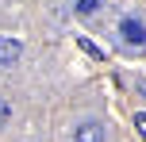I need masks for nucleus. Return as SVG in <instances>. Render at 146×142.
<instances>
[{"instance_id": "nucleus-1", "label": "nucleus", "mask_w": 146, "mask_h": 142, "mask_svg": "<svg viewBox=\"0 0 146 142\" xmlns=\"http://www.w3.org/2000/svg\"><path fill=\"white\" fill-rule=\"evenodd\" d=\"M119 42H123L127 50L142 54V50H146V23H142V19H131V15H127V19L119 23Z\"/></svg>"}, {"instance_id": "nucleus-2", "label": "nucleus", "mask_w": 146, "mask_h": 142, "mask_svg": "<svg viewBox=\"0 0 146 142\" xmlns=\"http://www.w3.org/2000/svg\"><path fill=\"white\" fill-rule=\"evenodd\" d=\"M19 54H23V42L19 38H8V35H0V65H15L19 61Z\"/></svg>"}, {"instance_id": "nucleus-3", "label": "nucleus", "mask_w": 146, "mask_h": 142, "mask_svg": "<svg viewBox=\"0 0 146 142\" xmlns=\"http://www.w3.org/2000/svg\"><path fill=\"white\" fill-rule=\"evenodd\" d=\"M73 142H104V127L100 123H81L77 135H73Z\"/></svg>"}, {"instance_id": "nucleus-4", "label": "nucleus", "mask_w": 146, "mask_h": 142, "mask_svg": "<svg viewBox=\"0 0 146 142\" xmlns=\"http://www.w3.org/2000/svg\"><path fill=\"white\" fill-rule=\"evenodd\" d=\"M96 4H100V0H77V12H81V15H92Z\"/></svg>"}, {"instance_id": "nucleus-5", "label": "nucleus", "mask_w": 146, "mask_h": 142, "mask_svg": "<svg viewBox=\"0 0 146 142\" xmlns=\"http://www.w3.org/2000/svg\"><path fill=\"white\" fill-rule=\"evenodd\" d=\"M8 119H12V104H8V100H0V127H4Z\"/></svg>"}, {"instance_id": "nucleus-6", "label": "nucleus", "mask_w": 146, "mask_h": 142, "mask_svg": "<svg viewBox=\"0 0 146 142\" xmlns=\"http://www.w3.org/2000/svg\"><path fill=\"white\" fill-rule=\"evenodd\" d=\"M77 42H81V50H85V54H92V58H100V50H96V46L88 42V38H77Z\"/></svg>"}, {"instance_id": "nucleus-7", "label": "nucleus", "mask_w": 146, "mask_h": 142, "mask_svg": "<svg viewBox=\"0 0 146 142\" xmlns=\"http://www.w3.org/2000/svg\"><path fill=\"white\" fill-rule=\"evenodd\" d=\"M135 127H139V135L146 138V112H139V115H135Z\"/></svg>"}]
</instances>
